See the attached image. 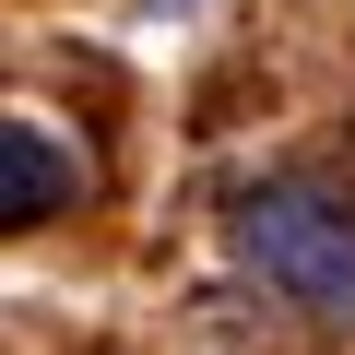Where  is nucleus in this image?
Here are the masks:
<instances>
[{"label":"nucleus","mask_w":355,"mask_h":355,"mask_svg":"<svg viewBox=\"0 0 355 355\" xmlns=\"http://www.w3.org/2000/svg\"><path fill=\"white\" fill-rule=\"evenodd\" d=\"M237 249H249V272L284 308L355 320V202H331V190H249L237 202Z\"/></svg>","instance_id":"obj_1"},{"label":"nucleus","mask_w":355,"mask_h":355,"mask_svg":"<svg viewBox=\"0 0 355 355\" xmlns=\"http://www.w3.org/2000/svg\"><path fill=\"white\" fill-rule=\"evenodd\" d=\"M71 202H83V154L60 130H36V119H0V237H12V225H48Z\"/></svg>","instance_id":"obj_2"}]
</instances>
